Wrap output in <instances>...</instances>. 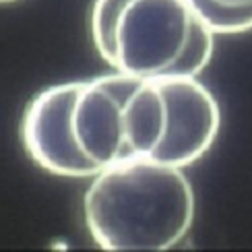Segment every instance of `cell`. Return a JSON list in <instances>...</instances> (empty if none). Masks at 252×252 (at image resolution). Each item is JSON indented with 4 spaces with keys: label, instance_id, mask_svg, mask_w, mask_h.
I'll list each match as a JSON object with an SVG mask.
<instances>
[{
    "label": "cell",
    "instance_id": "6da1fadb",
    "mask_svg": "<svg viewBox=\"0 0 252 252\" xmlns=\"http://www.w3.org/2000/svg\"><path fill=\"white\" fill-rule=\"evenodd\" d=\"M87 229L108 252H163L188 236L194 190L182 167L151 157L99 170L83 198Z\"/></svg>",
    "mask_w": 252,
    "mask_h": 252
},
{
    "label": "cell",
    "instance_id": "7a4b0ae2",
    "mask_svg": "<svg viewBox=\"0 0 252 252\" xmlns=\"http://www.w3.org/2000/svg\"><path fill=\"white\" fill-rule=\"evenodd\" d=\"M186 0H128L114 27L110 66L141 79L167 77L190 39Z\"/></svg>",
    "mask_w": 252,
    "mask_h": 252
},
{
    "label": "cell",
    "instance_id": "3957f363",
    "mask_svg": "<svg viewBox=\"0 0 252 252\" xmlns=\"http://www.w3.org/2000/svg\"><path fill=\"white\" fill-rule=\"evenodd\" d=\"M83 81L52 85L31 99L21 122V139L31 161L60 178H93L99 167L87 159L72 132V110Z\"/></svg>",
    "mask_w": 252,
    "mask_h": 252
},
{
    "label": "cell",
    "instance_id": "277c9868",
    "mask_svg": "<svg viewBox=\"0 0 252 252\" xmlns=\"http://www.w3.org/2000/svg\"><path fill=\"white\" fill-rule=\"evenodd\" d=\"M155 83L165 97L167 126L151 159L184 170L213 147L221 128V110L198 77L170 75Z\"/></svg>",
    "mask_w": 252,
    "mask_h": 252
},
{
    "label": "cell",
    "instance_id": "5b68a950",
    "mask_svg": "<svg viewBox=\"0 0 252 252\" xmlns=\"http://www.w3.org/2000/svg\"><path fill=\"white\" fill-rule=\"evenodd\" d=\"M141 81L126 72H112L83 81L72 110V132L83 155L99 170L128 161L124 145V99Z\"/></svg>",
    "mask_w": 252,
    "mask_h": 252
},
{
    "label": "cell",
    "instance_id": "8992f818",
    "mask_svg": "<svg viewBox=\"0 0 252 252\" xmlns=\"http://www.w3.org/2000/svg\"><path fill=\"white\" fill-rule=\"evenodd\" d=\"M122 126L128 159L151 157L159 147L167 126V108L155 79H141L130 89L124 99Z\"/></svg>",
    "mask_w": 252,
    "mask_h": 252
},
{
    "label": "cell",
    "instance_id": "52a82bcc",
    "mask_svg": "<svg viewBox=\"0 0 252 252\" xmlns=\"http://www.w3.org/2000/svg\"><path fill=\"white\" fill-rule=\"evenodd\" d=\"M192 15L213 31V33H244L252 29V6L232 8L215 0H186Z\"/></svg>",
    "mask_w": 252,
    "mask_h": 252
},
{
    "label": "cell",
    "instance_id": "ba28073f",
    "mask_svg": "<svg viewBox=\"0 0 252 252\" xmlns=\"http://www.w3.org/2000/svg\"><path fill=\"white\" fill-rule=\"evenodd\" d=\"M213 48H215V33L203 23V21H198L194 17L190 39H188L180 60L176 62V66L170 75H174V77H198L209 66V62H211Z\"/></svg>",
    "mask_w": 252,
    "mask_h": 252
},
{
    "label": "cell",
    "instance_id": "9c48e42d",
    "mask_svg": "<svg viewBox=\"0 0 252 252\" xmlns=\"http://www.w3.org/2000/svg\"><path fill=\"white\" fill-rule=\"evenodd\" d=\"M128 0H95L91 8V39L97 54L110 64L114 54V27Z\"/></svg>",
    "mask_w": 252,
    "mask_h": 252
},
{
    "label": "cell",
    "instance_id": "30bf717a",
    "mask_svg": "<svg viewBox=\"0 0 252 252\" xmlns=\"http://www.w3.org/2000/svg\"><path fill=\"white\" fill-rule=\"evenodd\" d=\"M215 2L232 8H242V6H252V0H215Z\"/></svg>",
    "mask_w": 252,
    "mask_h": 252
},
{
    "label": "cell",
    "instance_id": "8fae6325",
    "mask_svg": "<svg viewBox=\"0 0 252 252\" xmlns=\"http://www.w3.org/2000/svg\"><path fill=\"white\" fill-rule=\"evenodd\" d=\"M8 2H17V0H0V4H8Z\"/></svg>",
    "mask_w": 252,
    "mask_h": 252
}]
</instances>
